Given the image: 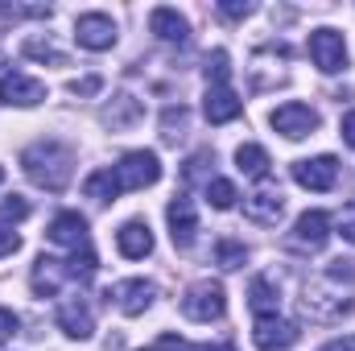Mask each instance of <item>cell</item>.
I'll return each instance as SVG.
<instances>
[{"instance_id": "44dd1931", "label": "cell", "mask_w": 355, "mask_h": 351, "mask_svg": "<svg viewBox=\"0 0 355 351\" xmlns=\"http://www.w3.org/2000/svg\"><path fill=\"white\" fill-rule=\"evenodd\" d=\"M149 29L162 37V42H170V46H186L190 42V25H186V17L178 12V8H153L149 12Z\"/></svg>"}, {"instance_id": "484cf974", "label": "cell", "mask_w": 355, "mask_h": 351, "mask_svg": "<svg viewBox=\"0 0 355 351\" xmlns=\"http://www.w3.org/2000/svg\"><path fill=\"white\" fill-rule=\"evenodd\" d=\"M244 261H248V248H244L240 240H219V244H215V264H219V268L236 273V268H244Z\"/></svg>"}, {"instance_id": "ba28073f", "label": "cell", "mask_w": 355, "mask_h": 351, "mask_svg": "<svg viewBox=\"0 0 355 351\" xmlns=\"http://www.w3.org/2000/svg\"><path fill=\"white\" fill-rule=\"evenodd\" d=\"M310 58L322 75H335L347 67V46H343V33L335 29H314L310 33Z\"/></svg>"}, {"instance_id": "8992f818", "label": "cell", "mask_w": 355, "mask_h": 351, "mask_svg": "<svg viewBox=\"0 0 355 351\" xmlns=\"http://www.w3.org/2000/svg\"><path fill=\"white\" fill-rule=\"evenodd\" d=\"M327 240H331V215L327 211H306V215H297V223H293L285 244L293 252H318Z\"/></svg>"}, {"instance_id": "ffe728a7", "label": "cell", "mask_w": 355, "mask_h": 351, "mask_svg": "<svg viewBox=\"0 0 355 351\" xmlns=\"http://www.w3.org/2000/svg\"><path fill=\"white\" fill-rule=\"evenodd\" d=\"M116 248H120L128 261L149 257V252H153V232H149V223H145V219H128V223L116 232Z\"/></svg>"}, {"instance_id": "836d02e7", "label": "cell", "mask_w": 355, "mask_h": 351, "mask_svg": "<svg viewBox=\"0 0 355 351\" xmlns=\"http://www.w3.org/2000/svg\"><path fill=\"white\" fill-rule=\"evenodd\" d=\"M99 91H103V79L99 75H83V79L71 83V95H99Z\"/></svg>"}, {"instance_id": "f1b7e54d", "label": "cell", "mask_w": 355, "mask_h": 351, "mask_svg": "<svg viewBox=\"0 0 355 351\" xmlns=\"http://www.w3.org/2000/svg\"><path fill=\"white\" fill-rule=\"evenodd\" d=\"M186 124H190V112L178 103V108H166V116H162V137L166 141H178L182 132H186Z\"/></svg>"}, {"instance_id": "277c9868", "label": "cell", "mask_w": 355, "mask_h": 351, "mask_svg": "<svg viewBox=\"0 0 355 351\" xmlns=\"http://www.w3.org/2000/svg\"><path fill=\"white\" fill-rule=\"evenodd\" d=\"M227 310V289L219 281H194L186 293H182V314L194 318V323H211V318H223Z\"/></svg>"}, {"instance_id": "ac0fdd59", "label": "cell", "mask_w": 355, "mask_h": 351, "mask_svg": "<svg viewBox=\"0 0 355 351\" xmlns=\"http://www.w3.org/2000/svg\"><path fill=\"white\" fill-rule=\"evenodd\" d=\"M58 327H62L71 339H91V335H95V318H91L87 298H62V306H58Z\"/></svg>"}, {"instance_id": "7402d4cb", "label": "cell", "mask_w": 355, "mask_h": 351, "mask_svg": "<svg viewBox=\"0 0 355 351\" xmlns=\"http://www.w3.org/2000/svg\"><path fill=\"white\" fill-rule=\"evenodd\" d=\"M248 306H252L257 318H272V314L281 310V298H277V289H272L268 277H257V281L248 285Z\"/></svg>"}, {"instance_id": "74e56055", "label": "cell", "mask_w": 355, "mask_h": 351, "mask_svg": "<svg viewBox=\"0 0 355 351\" xmlns=\"http://www.w3.org/2000/svg\"><path fill=\"white\" fill-rule=\"evenodd\" d=\"M339 236H343L347 244H355V215H343V219H339Z\"/></svg>"}, {"instance_id": "d6a6232c", "label": "cell", "mask_w": 355, "mask_h": 351, "mask_svg": "<svg viewBox=\"0 0 355 351\" xmlns=\"http://www.w3.org/2000/svg\"><path fill=\"white\" fill-rule=\"evenodd\" d=\"M219 12H223L227 21H244V17L257 12V4H252V0H219Z\"/></svg>"}, {"instance_id": "d6986e66", "label": "cell", "mask_w": 355, "mask_h": 351, "mask_svg": "<svg viewBox=\"0 0 355 351\" xmlns=\"http://www.w3.org/2000/svg\"><path fill=\"white\" fill-rule=\"evenodd\" d=\"M141 116H145V103H141L137 95L120 91V95H116V99H112V103L103 108V116H99V120H103V124H107L112 132H124V128H132V124H137Z\"/></svg>"}, {"instance_id": "7a4b0ae2", "label": "cell", "mask_w": 355, "mask_h": 351, "mask_svg": "<svg viewBox=\"0 0 355 351\" xmlns=\"http://www.w3.org/2000/svg\"><path fill=\"white\" fill-rule=\"evenodd\" d=\"M58 248H67L71 252V268H75V277H83L87 281L91 273L99 268L95 261V252H91V232H87V219L79 215V211H62V215H54V223H50V232H46Z\"/></svg>"}, {"instance_id": "5b68a950", "label": "cell", "mask_w": 355, "mask_h": 351, "mask_svg": "<svg viewBox=\"0 0 355 351\" xmlns=\"http://www.w3.org/2000/svg\"><path fill=\"white\" fill-rule=\"evenodd\" d=\"M112 174H116L120 194H124V190H145V186H153V182L162 178V162H157V153H149V149H132V153L120 157V166H116Z\"/></svg>"}, {"instance_id": "ab89813d", "label": "cell", "mask_w": 355, "mask_h": 351, "mask_svg": "<svg viewBox=\"0 0 355 351\" xmlns=\"http://www.w3.org/2000/svg\"><path fill=\"white\" fill-rule=\"evenodd\" d=\"M0 182H4V170H0Z\"/></svg>"}, {"instance_id": "83f0119b", "label": "cell", "mask_w": 355, "mask_h": 351, "mask_svg": "<svg viewBox=\"0 0 355 351\" xmlns=\"http://www.w3.org/2000/svg\"><path fill=\"white\" fill-rule=\"evenodd\" d=\"M21 50H25V58H37V62H54V67H67V54H62V50H54V46H50V42H42V37H29Z\"/></svg>"}, {"instance_id": "30bf717a", "label": "cell", "mask_w": 355, "mask_h": 351, "mask_svg": "<svg viewBox=\"0 0 355 351\" xmlns=\"http://www.w3.org/2000/svg\"><path fill=\"white\" fill-rule=\"evenodd\" d=\"M297 339H302L297 323H289V318H281V314L257 318V327H252V343H257L261 351H289Z\"/></svg>"}, {"instance_id": "d4e9b609", "label": "cell", "mask_w": 355, "mask_h": 351, "mask_svg": "<svg viewBox=\"0 0 355 351\" xmlns=\"http://www.w3.org/2000/svg\"><path fill=\"white\" fill-rule=\"evenodd\" d=\"M145 351H236L232 343H190V339H178V335H157Z\"/></svg>"}, {"instance_id": "d590c367", "label": "cell", "mask_w": 355, "mask_h": 351, "mask_svg": "<svg viewBox=\"0 0 355 351\" xmlns=\"http://www.w3.org/2000/svg\"><path fill=\"white\" fill-rule=\"evenodd\" d=\"M17 248H21V236H17V232H8V228L0 223V257H12Z\"/></svg>"}, {"instance_id": "7c38bea8", "label": "cell", "mask_w": 355, "mask_h": 351, "mask_svg": "<svg viewBox=\"0 0 355 351\" xmlns=\"http://www.w3.org/2000/svg\"><path fill=\"white\" fill-rule=\"evenodd\" d=\"M293 182L306 186V190H331L339 182V162L331 153L322 157H306V162H293Z\"/></svg>"}, {"instance_id": "e0dca14e", "label": "cell", "mask_w": 355, "mask_h": 351, "mask_svg": "<svg viewBox=\"0 0 355 351\" xmlns=\"http://www.w3.org/2000/svg\"><path fill=\"white\" fill-rule=\"evenodd\" d=\"M240 112H244V99L227 87V83H223V87H207L202 116H207L211 124H232V120H240Z\"/></svg>"}, {"instance_id": "4316f807", "label": "cell", "mask_w": 355, "mask_h": 351, "mask_svg": "<svg viewBox=\"0 0 355 351\" xmlns=\"http://www.w3.org/2000/svg\"><path fill=\"white\" fill-rule=\"evenodd\" d=\"M236 198H240V194H236V186H232L227 178H211V182H207V203H211L215 211H232Z\"/></svg>"}, {"instance_id": "8d00e7d4", "label": "cell", "mask_w": 355, "mask_h": 351, "mask_svg": "<svg viewBox=\"0 0 355 351\" xmlns=\"http://www.w3.org/2000/svg\"><path fill=\"white\" fill-rule=\"evenodd\" d=\"M339 132H343V141H347V145L355 149V112H347V116H343V124H339Z\"/></svg>"}, {"instance_id": "e575fe53", "label": "cell", "mask_w": 355, "mask_h": 351, "mask_svg": "<svg viewBox=\"0 0 355 351\" xmlns=\"http://www.w3.org/2000/svg\"><path fill=\"white\" fill-rule=\"evenodd\" d=\"M17 327H21V323H17V314L0 306V343H8V339L17 335Z\"/></svg>"}, {"instance_id": "603a6c76", "label": "cell", "mask_w": 355, "mask_h": 351, "mask_svg": "<svg viewBox=\"0 0 355 351\" xmlns=\"http://www.w3.org/2000/svg\"><path fill=\"white\" fill-rule=\"evenodd\" d=\"M83 194H87L91 203H116V198H120L116 174H112V170H95V174L83 182Z\"/></svg>"}, {"instance_id": "f35d334b", "label": "cell", "mask_w": 355, "mask_h": 351, "mask_svg": "<svg viewBox=\"0 0 355 351\" xmlns=\"http://www.w3.org/2000/svg\"><path fill=\"white\" fill-rule=\"evenodd\" d=\"M322 351H355V335L352 339H335V343H327Z\"/></svg>"}, {"instance_id": "f546056e", "label": "cell", "mask_w": 355, "mask_h": 351, "mask_svg": "<svg viewBox=\"0 0 355 351\" xmlns=\"http://www.w3.org/2000/svg\"><path fill=\"white\" fill-rule=\"evenodd\" d=\"M227 62H232L227 50H215V54L207 58V83H211V87H223V83H227V75H232Z\"/></svg>"}, {"instance_id": "cb8c5ba5", "label": "cell", "mask_w": 355, "mask_h": 351, "mask_svg": "<svg viewBox=\"0 0 355 351\" xmlns=\"http://www.w3.org/2000/svg\"><path fill=\"white\" fill-rule=\"evenodd\" d=\"M236 166H240V174H248V178H268V153L261 149V145H240L236 149Z\"/></svg>"}, {"instance_id": "1f68e13d", "label": "cell", "mask_w": 355, "mask_h": 351, "mask_svg": "<svg viewBox=\"0 0 355 351\" xmlns=\"http://www.w3.org/2000/svg\"><path fill=\"white\" fill-rule=\"evenodd\" d=\"M25 215H29V203H25L21 194H12V198L0 203V223H17V219H25Z\"/></svg>"}, {"instance_id": "3957f363", "label": "cell", "mask_w": 355, "mask_h": 351, "mask_svg": "<svg viewBox=\"0 0 355 351\" xmlns=\"http://www.w3.org/2000/svg\"><path fill=\"white\" fill-rule=\"evenodd\" d=\"M355 310V298H347L331 277H318V281H306V293H302V314L310 323H339L343 314Z\"/></svg>"}, {"instance_id": "8fae6325", "label": "cell", "mask_w": 355, "mask_h": 351, "mask_svg": "<svg viewBox=\"0 0 355 351\" xmlns=\"http://www.w3.org/2000/svg\"><path fill=\"white\" fill-rule=\"evenodd\" d=\"M75 42L83 46V50H112L116 46V21L112 17H103V12H83L79 21H75Z\"/></svg>"}, {"instance_id": "6da1fadb", "label": "cell", "mask_w": 355, "mask_h": 351, "mask_svg": "<svg viewBox=\"0 0 355 351\" xmlns=\"http://www.w3.org/2000/svg\"><path fill=\"white\" fill-rule=\"evenodd\" d=\"M21 170L29 174L33 186L58 194V190H67V182L75 174V153L62 141H37V145H29L21 153Z\"/></svg>"}, {"instance_id": "4fadbf2b", "label": "cell", "mask_w": 355, "mask_h": 351, "mask_svg": "<svg viewBox=\"0 0 355 351\" xmlns=\"http://www.w3.org/2000/svg\"><path fill=\"white\" fill-rule=\"evenodd\" d=\"M71 277H75V268H71L67 261L37 257V261H33V273H29V285H33V293H37V298H54Z\"/></svg>"}, {"instance_id": "52a82bcc", "label": "cell", "mask_w": 355, "mask_h": 351, "mask_svg": "<svg viewBox=\"0 0 355 351\" xmlns=\"http://www.w3.org/2000/svg\"><path fill=\"white\" fill-rule=\"evenodd\" d=\"M153 298H157V285L145 281V277H128V281H116V285L107 289V302H116L128 318L145 314V310L153 306Z\"/></svg>"}, {"instance_id": "5bb4252c", "label": "cell", "mask_w": 355, "mask_h": 351, "mask_svg": "<svg viewBox=\"0 0 355 351\" xmlns=\"http://www.w3.org/2000/svg\"><path fill=\"white\" fill-rule=\"evenodd\" d=\"M46 99V83L21 75V71H8L0 75V103H12V108H33Z\"/></svg>"}, {"instance_id": "9a60e30c", "label": "cell", "mask_w": 355, "mask_h": 351, "mask_svg": "<svg viewBox=\"0 0 355 351\" xmlns=\"http://www.w3.org/2000/svg\"><path fill=\"white\" fill-rule=\"evenodd\" d=\"M244 215H248L252 223H261V228H277V219L285 215V198H281V190H277V186H261V190H252V194L244 198Z\"/></svg>"}, {"instance_id": "4dcf8cb0", "label": "cell", "mask_w": 355, "mask_h": 351, "mask_svg": "<svg viewBox=\"0 0 355 351\" xmlns=\"http://www.w3.org/2000/svg\"><path fill=\"white\" fill-rule=\"evenodd\" d=\"M207 166H215V153H211V149L194 153V157L186 162V170H182V182H186V186H190V182H198V178L207 174Z\"/></svg>"}, {"instance_id": "9c48e42d", "label": "cell", "mask_w": 355, "mask_h": 351, "mask_svg": "<svg viewBox=\"0 0 355 351\" xmlns=\"http://www.w3.org/2000/svg\"><path fill=\"white\" fill-rule=\"evenodd\" d=\"M268 120H272V128H277L281 137H289V141H302V137H310V132L318 128V112H314L310 103H281Z\"/></svg>"}, {"instance_id": "2e32d148", "label": "cell", "mask_w": 355, "mask_h": 351, "mask_svg": "<svg viewBox=\"0 0 355 351\" xmlns=\"http://www.w3.org/2000/svg\"><path fill=\"white\" fill-rule=\"evenodd\" d=\"M166 219H170V236H174V244L178 248H190L194 236H198V211H194V203H190L186 194H178L174 203L166 207Z\"/></svg>"}]
</instances>
